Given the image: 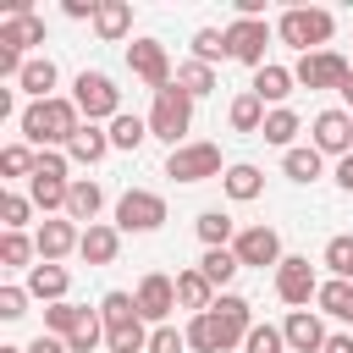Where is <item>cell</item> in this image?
<instances>
[{
    "instance_id": "c3c4849f",
    "label": "cell",
    "mask_w": 353,
    "mask_h": 353,
    "mask_svg": "<svg viewBox=\"0 0 353 353\" xmlns=\"http://www.w3.org/2000/svg\"><path fill=\"white\" fill-rule=\"evenodd\" d=\"M66 17H99V0H66Z\"/></svg>"
},
{
    "instance_id": "6da1fadb",
    "label": "cell",
    "mask_w": 353,
    "mask_h": 353,
    "mask_svg": "<svg viewBox=\"0 0 353 353\" xmlns=\"http://www.w3.org/2000/svg\"><path fill=\"white\" fill-rule=\"evenodd\" d=\"M77 116H83V110H77L72 99H33V105L22 110V138L39 143V149H44V143H72V132L83 127Z\"/></svg>"
},
{
    "instance_id": "ab89813d",
    "label": "cell",
    "mask_w": 353,
    "mask_h": 353,
    "mask_svg": "<svg viewBox=\"0 0 353 353\" xmlns=\"http://www.w3.org/2000/svg\"><path fill=\"white\" fill-rule=\"evenodd\" d=\"M33 254H39V248H33L22 232H6V237H0V265H6V270H22Z\"/></svg>"
},
{
    "instance_id": "f1b7e54d",
    "label": "cell",
    "mask_w": 353,
    "mask_h": 353,
    "mask_svg": "<svg viewBox=\"0 0 353 353\" xmlns=\"http://www.w3.org/2000/svg\"><path fill=\"white\" fill-rule=\"evenodd\" d=\"M28 292H33V298H50V303H61V298H66V270H61V265H33V276H28Z\"/></svg>"
},
{
    "instance_id": "4dcf8cb0",
    "label": "cell",
    "mask_w": 353,
    "mask_h": 353,
    "mask_svg": "<svg viewBox=\"0 0 353 353\" xmlns=\"http://www.w3.org/2000/svg\"><path fill=\"white\" fill-rule=\"evenodd\" d=\"M17 83H22L33 99H55V94H50V88H55V61H28Z\"/></svg>"
},
{
    "instance_id": "74e56055",
    "label": "cell",
    "mask_w": 353,
    "mask_h": 353,
    "mask_svg": "<svg viewBox=\"0 0 353 353\" xmlns=\"http://www.w3.org/2000/svg\"><path fill=\"white\" fill-rule=\"evenodd\" d=\"M226 55H232V50H226V33H215V28H199V33H193V61L210 66V61H226Z\"/></svg>"
},
{
    "instance_id": "3957f363",
    "label": "cell",
    "mask_w": 353,
    "mask_h": 353,
    "mask_svg": "<svg viewBox=\"0 0 353 353\" xmlns=\"http://www.w3.org/2000/svg\"><path fill=\"white\" fill-rule=\"evenodd\" d=\"M331 11H320V6H298V11H281V22H276V33H281V44H292V50H303V55H314V44H325L331 39Z\"/></svg>"
},
{
    "instance_id": "bcb514c9",
    "label": "cell",
    "mask_w": 353,
    "mask_h": 353,
    "mask_svg": "<svg viewBox=\"0 0 353 353\" xmlns=\"http://www.w3.org/2000/svg\"><path fill=\"white\" fill-rule=\"evenodd\" d=\"M28 314V292L22 287H0V320H22Z\"/></svg>"
},
{
    "instance_id": "9c48e42d",
    "label": "cell",
    "mask_w": 353,
    "mask_h": 353,
    "mask_svg": "<svg viewBox=\"0 0 353 353\" xmlns=\"http://www.w3.org/2000/svg\"><path fill=\"white\" fill-rule=\"evenodd\" d=\"M265 44H270V28L259 22V17H237L232 28H226V50H232V61H243V66H265Z\"/></svg>"
},
{
    "instance_id": "603a6c76",
    "label": "cell",
    "mask_w": 353,
    "mask_h": 353,
    "mask_svg": "<svg viewBox=\"0 0 353 353\" xmlns=\"http://www.w3.org/2000/svg\"><path fill=\"white\" fill-rule=\"evenodd\" d=\"M292 83H298V77H292L287 66H259V72H254V94H259L265 105H281V99L292 94Z\"/></svg>"
},
{
    "instance_id": "8992f818",
    "label": "cell",
    "mask_w": 353,
    "mask_h": 353,
    "mask_svg": "<svg viewBox=\"0 0 353 353\" xmlns=\"http://www.w3.org/2000/svg\"><path fill=\"white\" fill-rule=\"evenodd\" d=\"M66 193H72V182H66V160L44 149L39 165H33V176H28V199H33L39 210H66Z\"/></svg>"
},
{
    "instance_id": "4316f807",
    "label": "cell",
    "mask_w": 353,
    "mask_h": 353,
    "mask_svg": "<svg viewBox=\"0 0 353 353\" xmlns=\"http://www.w3.org/2000/svg\"><path fill=\"white\" fill-rule=\"evenodd\" d=\"M94 28H99V39H121V33L132 28V6H127V0H99Z\"/></svg>"
},
{
    "instance_id": "1f68e13d",
    "label": "cell",
    "mask_w": 353,
    "mask_h": 353,
    "mask_svg": "<svg viewBox=\"0 0 353 353\" xmlns=\"http://www.w3.org/2000/svg\"><path fill=\"white\" fill-rule=\"evenodd\" d=\"M176 88H182V94H188V99H204V94H210V88H215V72H210V66H204V61H188V66H182V72H176Z\"/></svg>"
},
{
    "instance_id": "f6af8a7d",
    "label": "cell",
    "mask_w": 353,
    "mask_h": 353,
    "mask_svg": "<svg viewBox=\"0 0 353 353\" xmlns=\"http://www.w3.org/2000/svg\"><path fill=\"white\" fill-rule=\"evenodd\" d=\"M182 347H188V331H171V325L149 331V353H182Z\"/></svg>"
},
{
    "instance_id": "cb8c5ba5",
    "label": "cell",
    "mask_w": 353,
    "mask_h": 353,
    "mask_svg": "<svg viewBox=\"0 0 353 353\" xmlns=\"http://www.w3.org/2000/svg\"><path fill=\"white\" fill-rule=\"evenodd\" d=\"M72 160H83V165H94V160H105V149H110V132H99L94 121H83L77 132H72Z\"/></svg>"
},
{
    "instance_id": "8d00e7d4",
    "label": "cell",
    "mask_w": 353,
    "mask_h": 353,
    "mask_svg": "<svg viewBox=\"0 0 353 353\" xmlns=\"http://www.w3.org/2000/svg\"><path fill=\"white\" fill-rule=\"evenodd\" d=\"M292 132H298V116L292 110H270L265 127H259V138L265 143H281V149H292Z\"/></svg>"
},
{
    "instance_id": "d4e9b609",
    "label": "cell",
    "mask_w": 353,
    "mask_h": 353,
    "mask_svg": "<svg viewBox=\"0 0 353 353\" xmlns=\"http://www.w3.org/2000/svg\"><path fill=\"white\" fill-rule=\"evenodd\" d=\"M99 204H105L99 182H72V193H66V221H88V226H94Z\"/></svg>"
},
{
    "instance_id": "44dd1931",
    "label": "cell",
    "mask_w": 353,
    "mask_h": 353,
    "mask_svg": "<svg viewBox=\"0 0 353 353\" xmlns=\"http://www.w3.org/2000/svg\"><path fill=\"white\" fill-rule=\"evenodd\" d=\"M176 303L193 309V314L215 309V287H210V276H204V270H182V276H176Z\"/></svg>"
},
{
    "instance_id": "836d02e7",
    "label": "cell",
    "mask_w": 353,
    "mask_h": 353,
    "mask_svg": "<svg viewBox=\"0 0 353 353\" xmlns=\"http://www.w3.org/2000/svg\"><path fill=\"white\" fill-rule=\"evenodd\" d=\"M221 182H226V193H232V199H243V204H248V199H259V188H265V176H259L254 165H232Z\"/></svg>"
},
{
    "instance_id": "7402d4cb",
    "label": "cell",
    "mask_w": 353,
    "mask_h": 353,
    "mask_svg": "<svg viewBox=\"0 0 353 353\" xmlns=\"http://www.w3.org/2000/svg\"><path fill=\"white\" fill-rule=\"evenodd\" d=\"M215 314H221V325L232 331V342H248V331H254L248 298H237V292H221V298H215Z\"/></svg>"
},
{
    "instance_id": "816d5d0a",
    "label": "cell",
    "mask_w": 353,
    "mask_h": 353,
    "mask_svg": "<svg viewBox=\"0 0 353 353\" xmlns=\"http://www.w3.org/2000/svg\"><path fill=\"white\" fill-rule=\"evenodd\" d=\"M336 94H342V99H347V105H353V72H347V83H342V88H336Z\"/></svg>"
},
{
    "instance_id": "5bb4252c",
    "label": "cell",
    "mask_w": 353,
    "mask_h": 353,
    "mask_svg": "<svg viewBox=\"0 0 353 353\" xmlns=\"http://www.w3.org/2000/svg\"><path fill=\"white\" fill-rule=\"evenodd\" d=\"M314 149L320 154H353V116L347 110H320L314 116Z\"/></svg>"
},
{
    "instance_id": "277c9868",
    "label": "cell",
    "mask_w": 353,
    "mask_h": 353,
    "mask_svg": "<svg viewBox=\"0 0 353 353\" xmlns=\"http://www.w3.org/2000/svg\"><path fill=\"white\" fill-rule=\"evenodd\" d=\"M72 105L88 116V121H116L121 116V88L105 77V72H77V83H72Z\"/></svg>"
},
{
    "instance_id": "60d3db41",
    "label": "cell",
    "mask_w": 353,
    "mask_h": 353,
    "mask_svg": "<svg viewBox=\"0 0 353 353\" xmlns=\"http://www.w3.org/2000/svg\"><path fill=\"white\" fill-rule=\"evenodd\" d=\"M33 165H39V154H33L28 143H11V149H0V171H6V176H33Z\"/></svg>"
},
{
    "instance_id": "7dc6e473",
    "label": "cell",
    "mask_w": 353,
    "mask_h": 353,
    "mask_svg": "<svg viewBox=\"0 0 353 353\" xmlns=\"http://www.w3.org/2000/svg\"><path fill=\"white\" fill-rule=\"evenodd\" d=\"M28 353H72V347H66L61 336H33V342H28Z\"/></svg>"
},
{
    "instance_id": "7bdbcfd3",
    "label": "cell",
    "mask_w": 353,
    "mask_h": 353,
    "mask_svg": "<svg viewBox=\"0 0 353 353\" xmlns=\"http://www.w3.org/2000/svg\"><path fill=\"white\" fill-rule=\"evenodd\" d=\"M281 347H287L281 325H254V331H248V342H243V353H281Z\"/></svg>"
},
{
    "instance_id": "f907efd6",
    "label": "cell",
    "mask_w": 353,
    "mask_h": 353,
    "mask_svg": "<svg viewBox=\"0 0 353 353\" xmlns=\"http://www.w3.org/2000/svg\"><path fill=\"white\" fill-rule=\"evenodd\" d=\"M325 353H353V336H325Z\"/></svg>"
},
{
    "instance_id": "8fae6325",
    "label": "cell",
    "mask_w": 353,
    "mask_h": 353,
    "mask_svg": "<svg viewBox=\"0 0 353 353\" xmlns=\"http://www.w3.org/2000/svg\"><path fill=\"white\" fill-rule=\"evenodd\" d=\"M347 72H353V66H347L336 50H314V55H303V61L292 66V77H298L303 88H342Z\"/></svg>"
},
{
    "instance_id": "ba28073f",
    "label": "cell",
    "mask_w": 353,
    "mask_h": 353,
    "mask_svg": "<svg viewBox=\"0 0 353 353\" xmlns=\"http://www.w3.org/2000/svg\"><path fill=\"white\" fill-rule=\"evenodd\" d=\"M165 176H176V182L221 176V149H215V143H176L171 160H165Z\"/></svg>"
},
{
    "instance_id": "db71d44e",
    "label": "cell",
    "mask_w": 353,
    "mask_h": 353,
    "mask_svg": "<svg viewBox=\"0 0 353 353\" xmlns=\"http://www.w3.org/2000/svg\"><path fill=\"white\" fill-rule=\"evenodd\" d=\"M342 281H353V265H347V276H342Z\"/></svg>"
},
{
    "instance_id": "9a60e30c",
    "label": "cell",
    "mask_w": 353,
    "mask_h": 353,
    "mask_svg": "<svg viewBox=\"0 0 353 353\" xmlns=\"http://www.w3.org/2000/svg\"><path fill=\"white\" fill-rule=\"evenodd\" d=\"M232 254H237L243 265H281V237H276L270 226H248V232H237Z\"/></svg>"
},
{
    "instance_id": "4fadbf2b",
    "label": "cell",
    "mask_w": 353,
    "mask_h": 353,
    "mask_svg": "<svg viewBox=\"0 0 353 353\" xmlns=\"http://www.w3.org/2000/svg\"><path fill=\"white\" fill-rule=\"evenodd\" d=\"M132 303H138V314H143V320H165V314L176 309V281H171V276H160V270H149V276L138 281Z\"/></svg>"
},
{
    "instance_id": "ac0fdd59",
    "label": "cell",
    "mask_w": 353,
    "mask_h": 353,
    "mask_svg": "<svg viewBox=\"0 0 353 353\" xmlns=\"http://www.w3.org/2000/svg\"><path fill=\"white\" fill-rule=\"evenodd\" d=\"M188 347H199V353H226V347H232V331L221 325L215 309H204V314L188 320Z\"/></svg>"
},
{
    "instance_id": "30bf717a",
    "label": "cell",
    "mask_w": 353,
    "mask_h": 353,
    "mask_svg": "<svg viewBox=\"0 0 353 353\" xmlns=\"http://www.w3.org/2000/svg\"><path fill=\"white\" fill-rule=\"evenodd\" d=\"M127 66L160 94V88H171V61H165V44L160 39H132L127 44Z\"/></svg>"
},
{
    "instance_id": "ee69618b",
    "label": "cell",
    "mask_w": 353,
    "mask_h": 353,
    "mask_svg": "<svg viewBox=\"0 0 353 353\" xmlns=\"http://www.w3.org/2000/svg\"><path fill=\"white\" fill-rule=\"evenodd\" d=\"M28 210H33V199H22V193H6V199H0V221H6V232H22Z\"/></svg>"
},
{
    "instance_id": "e0dca14e",
    "label": "cell",
    "mask_w": 353,
    "mask_h": 353,
    "mask_svg": "<svg viewBox=\"0 0 353 353\" xmlns=\"http://www.w3.org/2000/svg\"><path fill=\"white\" fill-rule=\"evenodd\" d=\"M77 243H83L77 221H44V226H39V237H33V248L44 254V265H55L61 254H72Z\"/></svg>"
},
{
    "instance_id": "d6986e66",
    "label": "cell",
    "mask_w": 353,
    "mask_h": 353,
    "mask_svg": "<svg viewBox=\"0 0 353 353\" xmlns=\"http://www.w3.org/2000/svg\"><path fill=\"white\" fill-rule=\"evenodd\" d=\"M0 44H6V50H17V55H22V50H28V44H44V22H39V17H33V11H11V17H6V22H0Z\"/></svg>"
},
{
    "instance_id": "b9f144b4",
    "label": "cell",
    "mask_w": 353,
    "mask_h": 353,
    "mask_svg": "<svg viewBox=\"0 0 353 353\" xmlns=\"http://www.w3.org/2000/svg\"><path fill=\"white\" fill-rule=\"evenodd\" d=\"M99 336H105V320L88 309V320H83V325L66 336V347H72V353H94V342H99Z\"/></svg>"
},
{
    "instance_id": "52a82bcc",
    "label": "cell",
    "mask_w": 353,
    "mask_h": 353,
    "mask_svg": "<svg viewBox=\"0 0 353 353\" xmlns=\"http://www.w3.org/2000/svg\"><path fill=\"white\" fill-rule=\"evenodd\" d=\"M160 221H165V199H160V193L127 188V193L116 199V226H121V232H154Z\"/></svg>"
},
{
    "instance_id": "d6a6232c",
    "label": "cell",
    "mask_w": 353,
    "mask_h": 353,
    "mask_svg": "<svg viewBox=\"0 0 353 353\" xmlns=\"http://www.w3.org/2000/svg\"><path fill=\"white\" fill-rule=\"evenodd\" d=\"M281 171H287L292 182H314V176H320V149H314V143H309V149H287Z\"/></svg>"
},
{
    "instance_id": "ffe728a7",
    "label": "cell",
    "mask_w": 353,
    "mask_h": 353,
    "mask_svg": "<svg viewBox=\"0 0 353 353\" xmlns=\"http://www.w3.org/2000/svg\"><path fill=\"white\" fill-rule=\"evenodd\" d=\"M116 248H121V237H116V226H83V243H77V254L88 259V265H110L116 259Z\"/></svg>"
},
{
    "instance_id": "681fc988",
    "label": "cell",
    "mask_w": 353,
    "mask_h": 353,
    "mask_svg": "<svg viewBox=\"0 0 353 353\" xmlns=\"http://www.w3.org/2000/svg\"><path fill=\"white\" fill-rule=\"evenodd\" d=\"M336 182L353 193V154H342V160H336Z\"/></svg>"
},
{
    "instance_id": "f546056e",
    "label": "cell",
    "mask_w": 353,
    "mask_h": 353,
    "mask_svg": "<svg viewBox=\"0 0 353 353\" xmlns=\"http://www.w3.org/2000/svg\"><path fill=\"white\" fill-rule=\"evenodd\" d=\"M232 127H237V132H259V127H265V99H259L254 88L232 99Z\"/></svg>"
},
{
    "instance_id": "484cf974",
    "label": "cell",
    "mask_w": 353,
    "mask_h": 353,
    "mask_svg": "<svg viewBox=\"0 0 353 353\" xmlns=\"http://www.w3.org/2000/svg\"><path fill=\"white\" fill-rule=\"evenodd\" d=\"M320 309L331 314V320H353V281H342V276H331V281H320Z\"/></svg>"
},
{
    "instance_id": "e575fe53",
    "label": "cell",
    "mask_w": 353,
    "mask_h": 353,
    "mask_svg": "<svg viewBox=\"0 0 353 353\" xmlns=\"http://www.w3.org/2000/svg\"><path fill=\"white\" fill-rule=\"evenodd\" d=\"M83 320H88V309H83V303H66V298L44 309V325H50V331H61V336H72Z\"/></svg>"
},
{
    "instance_id": "f5cc1de1",
    "label": "cell",
    "mask_w": 353,
    "mask_h": 353,
    "mask_svg": "<svg viewBox=\"0 0 353 353\" xmlns=\"http://www.w3.org/2000/svg\"><path fill=\"white\" fill-rule=\"evenodd\" d=\"M0 353H28V347H0Z\"/></svg>"
},
{
    "instance_id": "f35d334b",
    "label": "cell",
    "mask_w": 353,
    "mask_h": 353,
    "mask_svg": "<svg viewBox=\"0 0 353 353\" xmlns=\"http://www.w3.org/2000/svg\"><path fill=\"white\" fill-rule=\"evenodd\" d=\"M199 237H204V248H226V237H232V215L204 210V215H199Z\"/></svg>"
},
{
    "instance_id": "d590c367",
    "label": "cell",
    "mask_w": 353,
    "mask_h": 353,
    "mask_svg": "<svg viewBox=\"0 0 353 353\" xmlns=\"http://www.w3.org/2000/svg\"><path fill=\"white\" fill-rule=\"evenodd\" d=\"M149 138V121H138V116H116L110 121V149H138Z\"/></svg>"
},
{
    "instance_id": "7c38bea8",
    "label": "cell",
    "mask_w": 353,
    "mask_h": 353,
    "mask_svg": "<svg viewBox=\"0 0 353 353\" xmlns=\"http://www.w3.org/2000/svg\"><path fill=\"white\" fill-rule=\"evenodd\" d=\"M276 292H281V303H309L314 292H320V281H314V265L309 259H281L276 265Z\"/></svg>"
},
{
    "instance_id": "7a4b0ae2",
    "label": "cell",
    "mask_w": 353,
    "mask_h": 353,
    "mask_svg": "<svg viewBox=\"0 0 353 353\" xmlns=\"http://www.w3.org/2000/svg\"><path fill=\"white\" fill-rule=\"evenodd\" d=\"M99 320H105V342H110V353H149V331H143V314H138L132 292H105Z\"/></svg>"
},
{
    "instance_id": "2e32d148",
    "label": "cell",
    "mask_w": 353,
    "mask_h": 353,
    "mask_svg": "<svg viewBox=\"0 0 353 353\" xmlns=\"http://www.w3.org/2000/svg\"><path fill=\"white\" fill-rule=\"evenodd\" d=\"M281 336H287L292 353H325V325H320L309 309H292L287 325H281Z\"/></svg>"
},
{
    "instance_id": "5b68a950",
    "label": "cell",
    "mask_w": 353,
    "mask_h": 353,
    "mask_svg": "<svg viewBox=\"0 0 353 353\" xmlns=\"http://www.w3.org/2000/svg\"><path fill=\"white\" fill-rule=\"evenodd\" d=\"M188 127H193V99H188L176 83H171V88H160V94H154V110H149V132H154V138H165V143L176 149V138H182Z\"/></svg>"
},
{
    "instance_id": "83f0119b",
    "label": "cell",
    "mask_w": 353,
    "mask_h": 353,
    "mask_svg": "<svg viewBox=\"0 0 353 353\" xmlns=\"http://www.w3.org/2000/svg\"><path fill=\"white\" fill-rule=\"evenodd\" d=\"M199 270L210 276V287H226L237 270H243V259L232 254V248H204V259H199Z\"/></svg>"
}]
</instances>
